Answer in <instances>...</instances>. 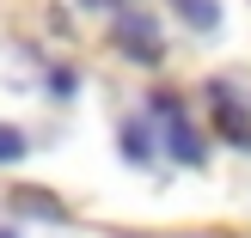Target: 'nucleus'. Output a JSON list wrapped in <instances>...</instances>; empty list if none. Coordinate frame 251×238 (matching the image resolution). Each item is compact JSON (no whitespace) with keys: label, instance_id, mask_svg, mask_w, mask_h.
<instances>
[{"label":"nucleus","instance_id":"2","mask_svg":"<svg viewBox=\"0 0 251 238\" xmlns=\"http://www.w3.org/2000/svg\"><path fill=\"white\" fill-rule=\"evenodd\" d=\"M110 43H117L129 61H141V67H159V55H166V43H159V24L147 19V12H117V24H110Z\"/></svg>","mask_w":251,"mask_h":238},{"label":"nucleus","instance_id":"7","mask_svg":"<svg viewBox=\"0 0 251 238\" xmlns=\"http://www.w3.org/2000/svg\"><path fill=\"white\" fill-rule=\"evenodd\" d=\"M25 159V134L19 129H0V165H19Z\"/></svg>","mask_w":251,"mask_h":238},{"label":"nucleus","instance_id":"10","mask_svg":"<svg viewBox=\"0 0 251 238\" xmlns=\"http://www.w3.org/2000/svg\"><path fill=\"white\" fill-rule=\"evenodd\" d=\"M0 238H19V232H0Z\"/></svg>","mask_w":251,"mask_h":238},{"label":"nucleus","instance_id":"9","mask_svg":"<svg viewBox=\"0 0 251 238\" xmlns=\"http://www.w3.org/2000/svg\"><path fill=\"white\" fill-rule=\"evenodd\" d=\"M80 6H104V0H80Z\"/></svg>","mask_w":251,"mask_h":238},{"label":"nucleus","instance_id":"5","mask_svg":"<svg viewBox=\"0 0 251 238\" xmlns=\"http://www.w3.org/2000/svg\"><path fill=\"white\" fill-rule=\"evenodd\" d=\"M172 6H178V19L190 24V31H202V37L221 31V6H215V0H172Z\"/></svg>","mask_w":251,"mask_h":238},{"label":"nucleus","instance_id":"1","mask_svg":"<svg viewBox=\"0 0 251 238\" xmlns=\"http://www.w3.org/2000/svg\"><path fill=\"white\" fill-rule=\"evenodd\" d=\"M153 116H159V141H166V153L178 159V165H202V159H208L196 122L184 116V104H178L172 92H153Z\"/></svg>","mask_w":251,"mask_h":238},{"label":"nucleus","instance_id":"6","mask_svg":"<svg viewBox=\"0 0 251 238\" xmlns=\"http://www.w3.org/2000/svg\"><path fill=\"white\" fill-rule=\"evenodd\" d=\"M12 208H19V214H43V220H68V208L55 202V195H43V190H12Z\"/></svg>","mask_w":251,"mask_h":238},{"label":"nucleus","instance_id":"4","mask_svg":"<svg viewBox=\"0 0 251 238\" xmlns=\"http://www.w3.org/2000/svg\"><path fill=\"white\" fill-rule=\"evenodd\" d=\"M153 122H123V134H117V147H123V159H135V165H147L153 159Z\"/></svg>","mask_w":251,"mask_h":238},{"label":"nucleus","instance_id":"3","mask_svg":"<svg viewBox=\"0 0 251 238\" xmlns=\"http://www.w3.org/2000/svg\"><path fill=\"white\" fill-rule=\"evenodd\" d=\"M208 98H215V129L227 134L233 147H251V104L239 98V86L215 80V86H208Z\"/></svg>","mask_w":251,"mask_h":238},{"label":"nucleus","instance_id":"8","mask_svg":"<svg viewBox=\"0 0 251 238\" xmlns=\"http://www.w3.org/2000/svg\"><path fill=\"white\" fill-rule=\"evenodd\" d=\"M49 92H55V98H68V92H74V73H68V67H61V73H49Z\"/></svg>","mask_w":251,"mask_h":238}]
</instances>
